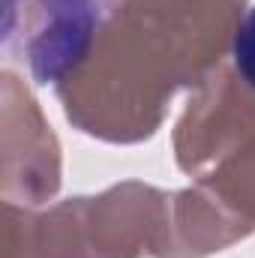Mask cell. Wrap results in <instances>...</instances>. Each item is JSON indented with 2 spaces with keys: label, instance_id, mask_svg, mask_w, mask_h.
<instances>
[{
  "label": "cell",
  "instance_id": "obj_1",
  "mask_svg": "<svg viewBox=\"0 0 255 258\" xmlns=\"http://www.w3.org/2000/svg\"><path fill=\"white\" fill-rule=\"evenodd\" d=\"M99 18V0H3V48L48 84L81 60Z\"/></svg>",
  "mask_w": 255,
  "mask_h": 258
},
{
  "label": "cell",
  "instance_id": "obj_2",
  "mask_svg": "<svg viewBox=\"0 0 255 258\" xmlns=\"http://www.w3.org/2000/svg\"><path fill=\"white\" fill-rule=\"evenodd\" d=\"M231 57L237 75L255 90V6L240 18L234 42H231Z\"/></svg>",
  "mask_w": 255,
  "mask_h": 258
}]
</instances>
